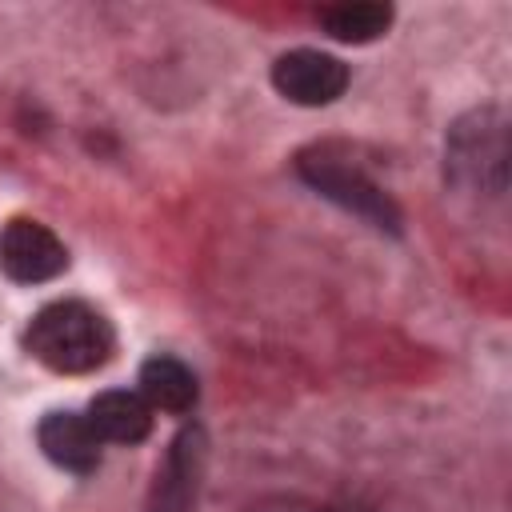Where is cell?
I'll return each mask as SVG.
<instances>
[{
    "label": "cell",
    "instance_id": "obj_7",
    "mask_svg": "<svg viewBox=\"0 0 512 512\" xmlns=\"http://www.w3.org/2000/svg\"><path fill=\"white\" fill-rule=\"evenodd\" d=\"M84 416L96 428V436L112 444H140L152 432V404L140 392H124V388L100 392Z\"/></svg>",
    "mask_w": 512,
    "mask_h": 512
},
{
    "label": "cell",
    "instance_id": "obj_12",
    "mask_svg": "<svg viewBox=\"0 0 512 512\" xmlns=\"http://www.w3.org/2000/svg\"><path fill=\"white\" fill-rule=\"evenodd\" d=\"M320 512H372L364 504H332V508H320Z\"/></svg>",
    "mask_w": 512,
    "mask_h": 512
},
{
    "label": "cell",
    "instance_id": "obj_9",
    "mask_svg": "<svg viewBox=\"0 0 512 512\" xmlns=\"http://www.w3.org/2000/svg\"><path fill=\"white\" fill-rule=\"evenodd\" d=\"M140 396L160 412H192L196 404V376L176 356H152L140 368Z\"/></svg>",
    "mask_w": 512,
    "mask_h": 512
},
{
    "label": "cell",
    "instance_id": "obj_10",
    "mask_svg": "<svg viewBox=\"0 0 512 512\" xmlns=\"http://www.w3.org/2000/svg\"><path fill=\"white\" fill-rule=\"evenodd\" d=\"M320 24L332 40H344V44H368L376 36L388 32L392 24V8L388 4H336V8H324L320 12Z\"/></svg>",
    "mask_w": 512,
    "mask_h": 512
},
{
    "label": "cell",
    "instance_id": "obj_1",
    "mask_svg": "<svg viewBox=\"0 0 512 512\" xmlns=\"http://www.w3.org/2000/svg\"><path fill=\"white\" fill-rule=\"evenodd\" d=\"M24 348L44 368L64 372V376H80V372H92V368L108 364V356L116 348V336H112V324L104 320V312H96L92 304L56 300V304L40 308L28 320Z\"/></svg>",
    "mask_w": 512,
    "mask_h": 512
},
{
    "label": "cell",
    "instance_id": "obj_4",
    "mask_svg": "<svg viewBox=\"0 0 512 512\" xmlns=\"http://www.w3.org/2000/svg\"><path fill=\"white\" fill-rule=\"evenodd\" d=\"M0 268L16 284H44L68 268V248L40 220H8L0 228Z\"/></svg>",
    "mask_w": 512,
    "mask_h": 512
},
{
    "label": "cell",
    "instance_id": "obj_6",
    "mask_svg": "<svg viewBox=\"0 0 512 512\" xmlns=\"http://www.w3.org/2000/svg\"><path fill=\"white\" fill-rule=\"evenodd\" d=\"M36 440L44 448V456L76 476H88L100 468V448L104 440L96 436V428L88 424V416L80 412H48L36 428Z\"/></svg>",
    "mask_w": 512,
    "mask_h": 512
},
{
    "label": "cell",
    "instance_id": "obj_8",
    "mask_svg": "<svg viewBox=\"0 0 512 512\" xmlns=\"http://www.w3.org/2000/svg\"><path fill=\"white\" fill-rule=\"evenodd\" d=\"M204 464V436L196 428L180 432L164 472L156 476V508L152 512H192V496H196V476Z\"/></svg>",
    "mask_w": 512,
    "mask_h": 512
},
{
    "label": "cell",
    "instance_id": "obj_5",
    "mask_svg": "<svg viewBox=\"0 0 512 512\" xmlns=\"http://www.w3.org/2000/svg\"><path fill=\"white\" fill-rule=\"evenodd\" d=\"M272 84L284 100L300 108H320L344 96L348 88V68L344 60L316 52V48H292L272 64Z\"/></svg>",
    "mask_w": 512,
    "mask_h": 512
},
{
    "label": "cell",
    "instance_id": "obj_2",
    "mask_svg": "<svg viewBox=\"0 0 512 512\" xmlns=\"http://www.w3.org/2000/svg\"><path fill=\"white\" fill-rule=\"evenodd\" d=\"M444 172L460 192L500 196L508 176V124L500 108H472L444 144Z\"/></svg>",
    "mask_w": 512,
    "mask_h": 512
},
{
    "label": "cell",
    "instance_id": "obj_3",
    "mask_svg": "<svg viewBox=\"0 0 512 512\" xmlns=\"http://www.w3.org/2000/svg\"><path fill=\"white\" fill-rule=\"evenodd\" d=\"M296 168L320 196H328L332 204L348 208L364 224H372L380 232H396L400 228V212H396L392 196L364 168H356L348 156H340L336 148H312V152H304L296 160Z\"/></svg>",
    "mask_w": 512,
    "mask_h": 512
},
{
    "label": "cell",
    "instance_id": "obj_11",
    "mask_svg": "<svg viewBox=\"0 0 512 512\" xmlns=\"http://www.w3.org/2000/svg\"><path fill=\"white\" fill-rule=\"evenodd\" d=\"M248 512H320V508H312V504H304L296 496H268V500L252 504Z\"/></svg>",
    "mask_w": 512,
    "mask_h": 512
}]
</instances>
